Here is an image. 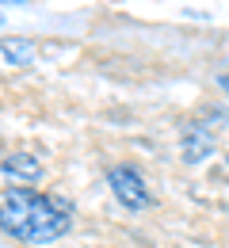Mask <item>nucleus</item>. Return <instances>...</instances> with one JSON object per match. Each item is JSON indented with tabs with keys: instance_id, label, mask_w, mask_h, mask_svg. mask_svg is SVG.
I'll return each mask as SVG.
<instances>
[{
	"instance_id": "obj_1",
	"label": "nucleus",
	"mask_w": 229,
	"mask_h": 248,
	"mask_svg": "<svg viewBox=\"0 0 229 248\" xmlns=\"http://www.w3.org/2000/svg\"><path fill=\"white\" fill-rule=\"evenodd\" d=\"M69 202L34 187H8L0 195V229L23 245H50L69 233Z\"/></svg>"
},
{
	"instance_id": "obj_2",
	"label": "nucleus",
	"mask_w": 229,
	"mask_h": 248,
	"mask_svg": "<svg viewBox=\"0 0 229 248\" xmlns=\"http://www.w3.org/2000/svg\"><path fill=\"white\" fill-rule=\"evenodd\" d=\"M107 187H111V195H115L126 210H145V206H153V195H149L145 180H141L134 168H126V164H119V168L107 172Z\"/></svg>"
},
{
	"instance_id": "obj_3",
	"label": "nucleus",
	"mask_w": 229,
	"mask_h": 248,
	"mask_svg": "<svg viewBox=\"0 0 229 248\" xmlns=\"http://www.w3.org/2000/svg\"><path fill=\"white\" fill-rule=\"evenodd\" d=\"M180 149H183V160L187 164H202L206 156L214 153V138H210V130L206 126H183V138H180Z\"/></svg>"
},
{
	"instance_id": "obj_4",
	"label": "nucleus",
	"mask_w": 229,
	"mask_h": 248,
	"mask_svg": "<svg viewBox=\"0 0 229 248\" xmlns=\"http://www.w3.org/2000/svg\"><path fill=\"white\" fill-rule=\"evenodd\" d=\"M0 168H4L12 180H27V184H34V180L42 176V164H38L31 153H8L0 160Z\"/></svg>"
},
{
	"instance_id": "obj_5",
	"label": "nucleus",
	"mask_w": 229,
	"mask_h": 248,
	"mask_svg": "<svg viewBox=\"0 0 229 248\" xmlns=\"http://www.w3.org/2000/svg\"><path fill=\"white\" fill-rule=\"evenodd\" d=\"M0 54L8 65H31L34 62V42L31 38H0Z\"/></svg>"
},
{
	"instance_id": "obj_6",
	"label": "nucleus",
	"mask_w": 229,
	"mask_h": 248,
	"mask_svg": "<svg viewBox=\"0 0 229 248\" xmlns=\"http://www.w3.org/2000/svg\"><path fill=\"white\" fill-rule=\"evenodd\" d=\"M222 88H229V77H222Z\"/></svg>"
},
{
	"instance_id": "obj_7",
	"label": "nucleus",
	"mask_w": 229,
	"mask_h": 248,
	"mask_svg": "<svg viewBox=\"0 0 229 248\" xmlns=\"http://www.w3.org/2000/svg\"><path fill=\"white\" fill-rule=\"evenodd\" d=\"M0 23H4V16H0Z\"/></svg>"
},
{
	"instance_id": "obj_8",
	"label": "nucleus",
	"mask_w": 229,
	"mask_h": 248,
	"mask_svg": "<svg viewBox=\"0 0 229 248\" xmlns=\"http://www.w3.org/2000/svg\"><path fill=\"white\" fill-rule=\"evenodd\" d=\"M226 164H229V156H226Z\"/></svg>"
}]
</instances>
